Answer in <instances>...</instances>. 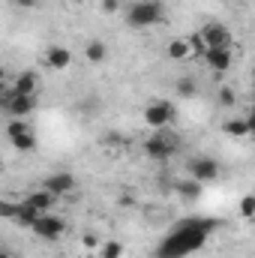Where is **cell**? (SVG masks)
Instances as JSON below:
<instances>
[{
    "label": "cell",
    "mask_w": 255,
    "mask_h": 258,
    "mask_svg": "<svg viewBox=\"0 0 255 258\" xmlns=\"http://www.w3.org/2000/svg\"><path fill=\"white\" fill-rule=\"evenodd\" d=\"M72 3H78V6H81V3H90V0H72Z\"/></svg>",
    "instance_id": "cell-28"
},
{
    "label": "cell",
    "mask_w": 255,
    "mask_h": 258,
    "mask_svg": "<svg viewBox=\"0 0 255 258\" xmlns=\"http://www.w3.org/2000/svg\"><path fill=\"white\" fill-rule=\"evenodd\" d=\"M15 3H18L21 9H36V6H39V0H15Z\"/></svg>",
    "instance_id": "cell-25"
},
{
    "label": "cell",
    "mask_w": 255,
    "mask_h": 258,
    "mask_svg": "<svg viewBox=\"0 0 255 258\" xmlns=\"http://www.w3.org/2000/svg\"><path fill=\"white\" fill-rule=\"evenodd\" d=\"M177 93H180L183 99H189V96H195V93H198V87H195V81H192V78H180Z\"/></svg>",
    "instance_id": "cell-21"
},
{
    "label": "cell",
    "mask_w": 255,
    "mask_h": 258,
    "mask_svg": "<svg viewBox=\"0 0 255 258\" xmlns=\"http://www.w3.org/2000/svg\"><path fill=\"white\" fill-rule=\"evenodd\" d=\"M246 123H249V132L255 135V114H249V117H246Z\"/></svg>",
    "instance_id": "cell-26"
},
{
    "label": "cell",
    "mask_w": 255,
    "mask_h": 258,
    "mask_svg": "<svg viewBox=\"0 0 255 258\" xmlns=\"http://www.w3.org/2000/svg\"><path fill=\"white\" fill-rule=\"evenodd\" d=\"M177 147H180V138L171 135V129H156V132L144 141V153H147L150 159H168V156L177 153Z\"/></svg>",
    "instance_id": "cell-3"
},
{
    "label": "cell",
    "mask_w": 255,
    "mask_h": 258,
    "mask_svg": "<svg viewBox=\"0 0 255 258\" xmlns=\"http://www.w3.org/2000/svg\"><path fill=\"white\" fill-rule=\"evenodd\" d=\"M219 162L216 159H210V156H195L189 159V174L192 180H198V183H213V180H219Z\"/></svg>",
    "instance_id": "cell-5"
},
{
    "label": "cell",
    "mask_w": 255,
    "mask_h": 258,
    "mask_svg": "<svg viewBox=\"0 0 255 258\" xmlns=\"http://www.w3.org/2000/svg\"><path fill=\"white\" fill-rule=\"evenodd\" d=\"M30 231H33V234H39L42 240H57V237L66 231V222L60 219V216H54V213H42Z\"/></svg>",
    "instance_id": "cell-7"
},
{
    "label": "cell",
    "mask_w": 255,
    "mask_h": 258,
    "mask_svg": "<svg viewBox=\"0 0 255 258\" xmlns=\"http://www.w3.org/2000/svg\"><path fill=\"white\" fill-rule=\"evenodd\" d=\"M72 51L66 48V45H48V51H45V63L48 69H54V72H66L69 66H72Z\"/></svg>",
    "instance_id": "cell-13"
},
{
    "label": "cell",
    "mask_w": 255,
    "mask_h": 258,
    "mask_svg": "<svg viewBox=\"0 0 255 258\" xmlns=\"http://www.w3.org/2000/svg\"><path fill=\"white\" fill-rule=\"evenodd\" d=\"M42 186L60 198V195H69L75 189V177H72L69 171H54V174H48V177L42 180Z\"/></svg>",
    "instance_id": "cell-11"
},
{
    "label": "cell",
    "mask_w": 255,
    "mask_h": 258,
    "mask_svg": "<svg viewBox=\"0 0 255 258\" xmlns=\"http://www.w3.org/2000/svg\"><path fill=\"white\" fill-rule=\"evenodd\" d=\"M84 60L87 63H105L108 60V45L102 42V39H93V42H87V48H84Z\"/></svg>",
    "instance_id": "cell-15"
},
{
    "label": "cell",
    "mask_w": 255,
    "mask_h": 258,
    "mask_svg": "<svg viewBox=\"0 0 255 258\" xmlns=\"http://www.w3.org/2000/svg\"><path fill=\"white\" fill-rule=\"evenodd\" d=\"M36 87H39V75L27 69V72H21V75L15 78V87H12V90H15V93H24V96H36Z\"/></svg>",
    "instance_id": "cell-14"
},
{
    "label": "cell",
    "mask_w": 255,
    "mask_h": 258,
    "mask_svg": "<svg viewBox=\"0 0 255 258\" xmlns=\"http://www.w3.org/2000/svg\"><path fill=\"white\" fill-rule=\"evenodd\" d=\"M27 207H33L36 213H51L54 210V204H57V195L48 192L45 186H39V189H33V192H27L24 198H21Z\"/></svg>",
    "instance_id": "cell-9"
},
{
    "label": "cell",
    "mask_w": 255,
    "mask_h": 258,
    "mask_svg": "<svg viewBox=\"0 0 255 258\" xmlns=\"http://www.w3.org/2000/svg\"><path fill=\"white\" fill-rule=\"evenodd\" d=\"M0 258H12V252H9V249H3V255Z\"/></svg>",
    "instance_id": "cell-27"
},
{
    "label": "cell",
    "mask_w": 255,
    "mask_h": 258,
    "mask_svg": "<svg viewBox=\"0 0 255 258\" xmlns=\"http://www.w3.org/2000/svg\"><path fill=\"white\" fill-rule=\"evenodd\" d=\"M237 216L240 219H255V192L243 195L240 204H237Z\"/></svg>",
    "instance_id": "cell-19"
},
{
    "label": "cell",
    "mask_w": 255,
    "mask_h": 258,
    "mask_svg": "<svg viewBox=\"0 0 255 258\" xmlns=\"http://www.w3.org/2000/svg\"><path fill=\"white\" fill-rule=\"evenodd\" d=\"M123 252H126V249H123L120 240H105V243L96 249V255L99 258H123Z\"/></svg>",
    "instance_id": "cell-18"
},
{
    "label": "cell",
    "mask_w": 255,
    "mask_h": 258,
    "mask_svg": "<svg viewBox=\"0 0 255 258\" xmlns=\"http://www.w3.org/2000/svg\"><path fill=\"white\" fill-rule=\"evenodd\" d=\"M177 192H180V198H198V195H201V183L189 177V180L177 183Z\"/></svg>",
    "instance_id": "cell-20"
},
{
    "label": "cell",
    "mask_w": 255,
    "mask_h": 258,
    "mask_svg": "<svg viewBox=\"0 0 255 258\" xmlns=\"http://www.w3.org/2000/svg\"><path fill=\"white\" fill-rule=\"evenodd\" d=\"M222 132L231 135V138H249V135H252L246 117H231V120H225V123H222Z\"/></svg>",
    "instance_id": "cell-17"
},
{
    "label": "cell",
    "mask_w": 255,
    "mask_h": 258,
    "mask_svg": "<svg viewBox=\"0 0 255 258\" xmlns=\"http://www.w3.org/2000/svg\"><path fill=\"white\" fill-rule=\"evenodd\" d=\"M207 234H210V225L207 222H186L183 228H177L162 246L156 258H186L189 252L201 249L207 243Z\"/></svg>",
    "instance_id": "cell-1"
},
{
    "label": "cell",
    "mask_w": 255,
    "mask_h": 258,
    "mask_svg": "<svg viewBox=\"0 0 255 258\" xmlns=\"http://www.w3.org/2000/svg\"><path fill=\"white\" fill-rule=\"evenodd\" d=\"M33 108H36V96H24V93L9 90V96H6V114H9V117L27 120V117L33 114Z\"/></svg>",
    "instance_id": "cell-6"
},
{
    "label": "cell",
    "mask_w": 255,
    "mask_h": 258,
    "mask_svg": "<svg viewBox=\"0 0 255 258\" xmlns=\"http://www.w3.org/2000/svg\"><path fill=\"white\" fill-rule=\"evenodd\" d=\"M219 102L222 105H234V90L231 87H219Z\"/></svg>",
    "instance_id": "cell-22"
},
{
    "label": "cell",
    "mask_w": 255,
    "mask_h": 258,
    "mask_svg": "<svg viewBox=\"0 0 255 258\" xmlns=\"http://www.w3.org/2000/svg\"><path fill=\"white\" fill-rule=\"evenodd\" d=\"M252 114H255V102H252Z\"/></svg>",
    "instance_id": "cell-29"
},
{
    "label": "cell",
    "mask_w": 255,
    "mask_h": 258,
    "mask_svg": "<svg viewBox=\"0 0 255 258\" xmlns=\"http://www.w3.org/2000/svg\"><path fill=\"white\" fill-rule=\"evenodd\" d=\"M174 117H177V111H174V105L171 102H165V99H153V102H147L144 105V126L147 129H168L174 123Z\"/></svg>",
    "instance_id": "cell-4"
},
{
    "label": "cell",
    "mask_w": 255,
    "mask_h": 258,
    "mask_svg": "<svg viewBox=\"0 0 255 258\" xmlns=\"http://www.w3.org/2000/svg\"><path fill=\"white\" fill-rule=\"evenodd\" d=\"M9 144H12L18 153H33V150H36V135H33V129L18 132V135H12V138H9Z\"/></svg>",
    "instance_id": "cell-16"
},
{
    "label": "cell",
    "mask_w": 255,
    "mask_h": 258,
    "mask_svg": "<svg viewBox=\"0 0 255 258\" xmlns=\"http://www.w3.org/2000/svg\"><path fill=\"white\" fill-rule=\"evenodd\" d=\"M198 36L204 39V45H207V48H225V45H228V39H231L228 27H225V24H219V21H207V24L198 30Z\"/></svg>",
    "instance_id": "cell-8"
},
{
    "label": "cell",
    "mask_w": 255,
    "mask_h": 258,
    "mask_svg": "<svg viewBox=\"0 0 255 258\" xmlns=\"http://www.w3.org/2000/svg\"><path fill=\"white\" fill-rule=\"evenodd\" d=\"M84 246H87V249H93V252H96V249H99V246H102V243H99V240H96V237H93V234H84Z\"/></svg>",
    "instance_id": "cell-24"
},
{
    "label": "cell",
    "mask_w": 255,
    "mask_h": 258,
    "mask_svg": "<svg viewBox=\"0 0 255 258\" xmlns=\"http://www.w3.org/2000/svg\"><path fill=\"white\" fill-rule=\"evenodd\" d=\"M153 3H162V0H153Z\"/></svg>",
    "instance_id": "cell-30"
},
{
    "label": "cell",
    "mask_w": 255,
    "mask_h": 258,
    "mask_svg": "<svg viewBox=\"0 0 255 258\" xmlns=\"http://www.w3.org/2000/svg\"><path fill=\"white\" fill-rule=\"evenodd\" d=\"M159 21H162V3L138 0V3H132L126 9V24L129 27L144 30V27H153V24H159Z\"/></svg>",
    "instance_id": "cell-2"
},
{
    "label": "cell",
    "mask_w": 255,
    "mask_h": 258,
    "mask_svg": "<svg viewBox=\"0 0 255 258\" xmlns=\"http://www.w3.org/2000/svg\"><path fill=\"white\" fill-rule=\"evenodd\" d=\"M231 60H234V57H231V48H228V45H225V48H207V51H204V63L210 66L216 75L228 72V69H231Z\"/></svg>",
    "instance_id": "cell-12"
},
{
    "label": "cell",
    "mask_w": 255,
    "mask_h": 258,
    "mask_svg": "<svg viewBox=\"0 0 255 258\" xmlns=\"http://www.w3.org/2000/svg\"><path fill=\"white\" fill-rule=\"evenodd\" d=\"M99 6H102V12H105V15H114V12L120 9V3H117V0H102Z\"/></svg>",
    "instance_id": "cell-23"
},
{
    "label": "cell",
    "mask_w": 255,
    "mask_h": 258,
    "mask_svg": "<svg viewBox=\"0 0 255 258\" xmlns=\"http://www.w3.org/2000/svg\"><path fill=\"white\" fill-rule=\"evenodd\" d=\"M165 57H168V60H177V63H183V60L195 57L192 39L189 36H174V39H168V45H165Z\"/></svg>",
    "instance_id": "cell-10"
}]
</instances>
